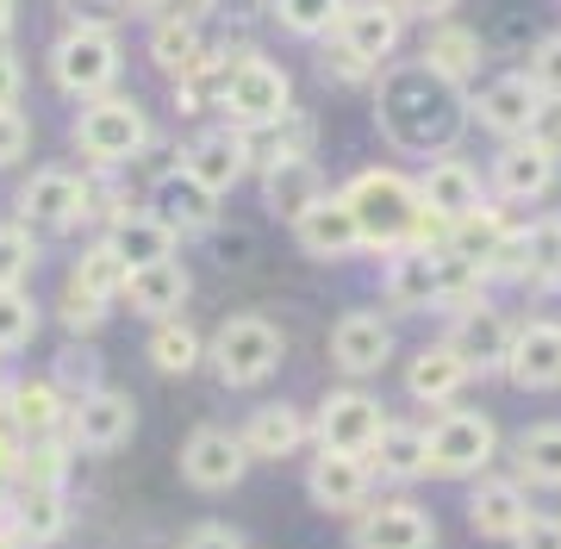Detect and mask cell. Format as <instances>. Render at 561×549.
Listing matches in <instances>:
<instances>
[{
    "mask_svg": "<svg viewBox=\"0 0 561 549\" xmlns=\"http://www.w3.org/2000/svg\"><path fill=\"white\" fill-rule=\"evenodd\" d=\"M468 113H474V101L443 76H431L424 62H393L375 88V119H381L387 144L405 157H443L468 131Z\"/></svg>",
    "mask_w": 561,
    "mask_h": 549,
    "instance_id": "cell-1",
    "label": "cell"
},
{
    "mask_svg": "<svg viewBox=\"0 0 561 549\" xmlns=\"http://www.w3.org/2000/svg\"><path fill=\"white\" fill-rule=\"evenodd\" d=\"M343 201L362 225V244H381V250H400L419 225V182H405L400 169H362L356 182L343 187Z\"/></svg>",
    "mask_w": 561,
    "mask_h": 549,
    "instance_id": "cell-2",
    "label": "cell"
},
{
    "mask_svg": "<svg viewBox=\"0 0 561 549\" xmlns=\"http://www.w3.org/2000/svg\"><path fill=\"white\" fill-rule=\"evenodd\" d=\"M206 356H213V375H219L225 387H256L280 368L287 338H280L268 319H256V312H238V319H225V325L213 331Z\"/></svg>",
    "mask_w": 561,
    "mask_h": 549,
    "instance_id": "cell-3",
    "label": "cell"
},
{
    "mask_svg": "<svg viewBox=\"0 0 561 549\" xmlns=\"http://www.w3.org/2000/svg\"><path fill=\"white\" fill-rule=\"evenodd\" d=\"M50 76H57L62 94L101 101L106 88L119 82V38H113V25H94V20L69 25L57 38V50H50Z\"/></svg>",
    "mask_w": 561,
    "mask_h": 549,
    "instance_id": "cell-4",
    "label": "cell"
},
{
    "mask_svg": "<svg viewBox=\"0 0 561 549\" xmlns=\"http://www.w3.org/2000/svg\"><path fill=\"white\" fill-rule=\"evenodd\" d=\"M424 437H431V474H443V481H474L500 456V425L468 407L437 412V425L424 431Z\"/></svg>",
    "mask_w": 561,
    "mask_h": 549,
    "instance_id": "cell-5",
    "label": "cell"
},
{
    "mask_svg": "<svg viewBox=\"0 0 561 549\" xmlns=\"http://www.w3.org/2000/svg\"><path fill=\"white\" fill-rule=\"evenodd\" d=\"M144 144H150V119H144L138 101H125V94H101L94 106H81L76 150L88 157V163H101V169L138 163Z\"/></svg>",
    "mask_w": 561,
    "mask_h": 549,
    "instance_id": "cell-6",
    "label": "cell"
},
{
    "mask_svg": "<svg viewBox=\"0 0 561 549\" xmlns=\"http://www.w3.org/2000/svg\"><path fill=\"white\" fill-rule=\"evenodd\" d=\"M225 113H231V125L238 131H268V125H280L287 113H294V82H287V69L268 57H243L238 69H231V82H225Z\"/></svg>",
    "mask_w": 561,
    "mask_h": 549,
    "instance_id": "cell-7",
    "label": "cell"
},
{
    "mask_svg": "<svg viewBox=\"0 0 561 549\" xmlns=\"http://www.w3.org/2000/svg\"><path fill=\"white\" fill-rule=\"evenodd\" d=\"M243 468H250V456H243V437H238V431L201 425L187 444H181V481H187V488H201V493L238 488Z\"/></svg>",
    "mask_w": 561,
    "mask_h": 549,
    "instance_id": "cell-8",
    "label": "cell"
},
{
    "mask_svg": "<svg viewBox=\"0 0 561 549\" xmlns=\"http://www.w3.org/2000/svg\"><path fill=\"white\" fill-rule=\"evenodd\" d=\"M131 431H138V407H131V393H119V387H94L88 400L69 407V444L76 449L106 456V449L131 444Z\"/></svg>",
    "mask_w": 561,
    "mask_h": 549,
    "instance_id": "cell-9",
    "label": "cell"
},
{
    "mask_svg": "<svg viewBox=\"0 0 561 549\" xmlns=\"http://www.w3.org/2000/svg\"><path fill=\"white\" fill-rule=\"evenodd\" d=\"M387 431V412L375 393H362V387H343L319 407V444L324 449H343V456H368L375 437Z\"/></svg>",
    "mask_w": 561,
    "mask_h": 549,
    "instance_id": "cell-10",
    "label": "cell"
},
{
    "mask_svg": "<svg viewBox=\"0 0 561 549\" xmlns=\"http://www.w3.org/2000/svg\"><path fill=\"white\" fill-rule=\"evenodd\" d=\"M306 493H312V506H324V512H362L368 493H375V468H368V456L319 449L312 468H306Z\"/></svg>",
    "mask_w": 561,
    "mask_h": 549,
    "instance_id": "cell-11",
    "label": "cell"
},
{
    "mask_svg": "<svg viewBox=\"0 0 561 549\" xmlns=\"http://www.w3.org/2000/svg\"><path fill=\"white\" fill-rule=\"evenodd\" d=\"M505 375H512V387H524V393H549V387H561V325L556 319H530V325L512 331Z\"/></svg>",
    "mask_w": 561,
    "mask_h": 549,
    "instance_id": "cell-12",
    "label": "cell"
},
{
    "mask_svg": "<svg viewBox=\"0 0 561 549\" xmlns=\"http://www.w3.org/2000/svg\"><path fill=\"white\" fill-rule=\"evenodd\" d=\"M356 549H437V518L412 500H381L356 518Z\"/></svg>",
    "mask_w": 561,
    "mask_h": 549,
    "instance_id": "cell-13",
    "label": "cell"
},
{
    "mask_svg": "<svg viewBox=\"0 0 561 549\" xmlns=\"http://www.w3.org/2000/svg\"><path fill=\"white\" fill-rule=\"evenodd\" d=\"M294 238H300L306 256H319V263H343V256H356V250H362V225H356V213H350L343 194H324V201H312L300 219H294Z\"/></svg>",
    "mask_w": 561,
    "mask_h": 549,
    "instance_id": "cell-14",
    "label": "cell"
},
{
    "mask_svg": "<svg viewBox=\"0 0 561 549\" xmlns=\"http://www.w3.org/2000/svg\"><path fill=\"white\" fill-rule=\"evenodd\" d=\"M20 213H25V225H50V231H62V225H76V219L94 213V187L81 182V175H69V169H44V175L25 182Z\"/></svg>",
    "mask_w": 561,
    "mask_h": 549,
    "instance_id": "cell-15",
    "label": "cell"
},
{
    "mask_svg": "<svg viewBox=\"0 0 561 549\" xmlns=\"http://www.w3.org/2000/svg\"><path fill=\"white\" fill-rule=\"evenodd\" d=\"M387 356H393V325H387L381 312H343L337 325H331V363L343 375H381Z\"/></svg>",
    "mask_w": 561,
    "mask_h": 549,
    "instance_id": "cell-16",
    "label": "cell"
},
{
    "mask_svg": "<svg viewBox=\"0 0 561 549\" xmlns=\"http://www.w3.org/2000/svg\"><path fill=\"white\" fill-rule=\"evenodd\" d=\"M400 7H387V0H356V7H343L337 20V44L350 50V57H362L368 69H381L393 50H400Z\"/></svg>",
    "mask_w": 561,
    "mask_h": 549,
    "instance_id": "cell-17",
    "label": "cell"
},
{
    "mask_svg": "<svg viewBox=\"0 0 561 549\" xmlns=\"http://www.w3.org/2000/svg\"><path fill=\"white\" fill-rule=\"evenodd\" d=\"M150 213H157L175 238H194V231H213V225H219V194L201 187L187 169H169V175L150 187Z\"/></svg>",
    "mask_w": 561,
    "mask_h": 549,
    "instance_id": "cell-18",
    "label": "cell"
},
{
    "mask_svg": "<svg viewBox=\"0 0 561 549\" xmlns=\"http://www.w3.org/2000/svg\"><path fill=\"white\" fill-rule=\"evenodd\" d=\"M468 525H474V537L518 544V530L530 525V500H524L518 481H505V474H481L474 493H468Z\"/></svg>",
    "mask_w": 561,
    "mask_h": 549,
    "instance_id": "cell-19",
    "label": "cell"
},
{
    "mask_svg": "<svg viewBox=\"0 0 561 549\" xmlns=\"http://www.w3.org/2000/svg\"><path fill=\"white\" fill-rule=\"evenodd\" d=\"M419 206L431 213V219H443V225H456V219H468V213H481V175L461 163V157H437V163L419 175Z\"/></svg>",
    "mask_w": 561,
    "mask_h": 549,
    "instance_id": "cell-20",
    "label": "cell"
},
{
    "mask_svg": "<svg viewBox=\"0 0 561 549\" xmlns=\"http://www.w3.org/2000/svg\"><path fill=\"white\" fill-rule=\"evenodd\" d=\"M537 113H542V94L530 88V76H500V82H486L481 101H474V119H481L486 131H500L505 144L530 138Z\"/></svg>",
    "mask_w": 561,
    "mask_h": 549,
    "instance_id": "cell-21",
    "label": "cell"
},
{
    "mask_svg": "<svg viewBox=\"0 0 561 549\" xmlns=\"http://www.w3.org/2000/svg\"><path fill=\"white\" fill-rule=\"evenodd\" d=\"M187 175L213 194H231L243 182V169H250V144H243L238 125H219V131H201V138L187 144Z\"/></svg>",
    "mask_w": 561,
    "mask_h": 549,
    "instance_id": "cell-22",
    "label": "cell"
},
{
    "mask_svg": "<svg viewBox=\"0 0 561 549\" xmlns=\"http://www.w3.org/2000/svg\"><path fill=\"white\" fill-rule=\"evenodd\" d=\"M561 175V157H549L537 138H518L505 144L500 157H493V187H500V201H542Z\"/></svg>",
    "mask_w": 561,
    "mask_h": 549,
    "instance_id": "cell-23",
    "label": "cell"
},
{
    "mask_svg": "<svg viewBox=\"0 0 561 549\" xmlns=\"http://www.w3.org/2000/svg\"><path fill=\"white\" fill-rule=\"evenodd\" d=\"M187 294H194V275H187V263L181 256H169V263H150V268H131V282H125V300H131V312H144V319H181V306H187Z\"/></svg>",
    "mask_w": 561,
    "mask_h": 549,
    "instance_id": "cell-24",
    "label": "cell"
},
{
    "mask_svg": "<svg viewBox=\"0 0 561 549\" xmlns=\"http://www.w3.org/2000/svg\"><path fill=\"white\" fill-rule=\"evenodd\" d=\"M468 375H474V368L461 363V350L443 338V344H424L419 356H412V368H405V393L424 400V407H443V400H456L461 387H468Z\"/></svg>",
    "mask_w": 561,
    "mask_h": 549,
    "instance_id": "cell-25",
    "label": "cell"
},
{
    "mask_svg": "<svg viewBox=\"0 0 561 549\" xmlns=\"http://www.w3.org/2000/svg\"><path fill=\"white\" fill-rule=\"evenodd\" d=\"M238 437H243V456H250V462H280V456H300L306 419H300V407H287V400H280V407H256Z\"/></svg>",
    "mask_w": 561,
    "mask_h": 549,
    "instance_id": "cell-26",
    "label": "cell"
},
{
    "mask_svg": "<svg viewBox=\"0 0 561 549\" xmlns=\"http://www.w3.org/2000/svg\"><path fill=\"white\" fill-rule=\"evenodd\" d=\"M7 530H13V544H32V549H44V544H57L62 530H69V506H62V488H32L25 481V493L7 506Z\"/></svg>",
    "mask_w": 561,
    "mask_h": 549,
    "instance_id": "cell-27",
    "label": "cell"
},
{
    "mask_svg": "<svg viewBox=\"0 0 561 549\" xmlns=\"http://www.w3.org/2000/svg\"><path fill=\"white\" fill-rule=\"evenodd\" d=\"M262 201L275 206L280 219H300L312 201H324V175L312 157H275L262 169Z\"/></svg>",
    "mask_w": 561,
    "mask_h": 549,
    "instance_id": "cell-28",
    "label": "cell"
},
{
    "mask_svg": "<svg viewBox=\"0 0 561 549\" xmlns=\"http://www.w3.org/2000/svg\"><path fill=\"white\" fill-rule=\"evenodd\" d=\"M7 419H13V431H20L25 444H38V437H50L57 425H69V400L57 393L50 375H44V381H13L7 387Z\"/></svg>",
    "mask_w": 561,
    "mask_h": 549,
    "instance_id": "cell-29",
    "label": "cell"
},
{
    "mask_svg": "<svg viewBox=\"0 0 561 549\" xmlns=\"http://www.w3.org/2000/svg\"><path fill=\"white\" fill-rule=\"evenodd\" d=\"M424 69H431V76H443V82L449 88H461V82H474V76H481V38H474V32H468V25H431V32H424Z\"/></svg>",
    "mask_w": 561,
    "mask_h": 549,
    "instance_id": "cell-30",
    "label": "cell"
},
{
    "mask_svg": "<svg viewBox=\"0 0 561 549\" xmlns=\"http://www.w3.org/2000/svg\"><path fill=\"white\" fill-rule=\"evenodd\" d=\"M387 300L400 306V312H431L443 306V268L431 250H400L393 268H387Z\"/></svg>",
    "mask_w": 561,
    "mask_h": 549,
    "instance_id": "cell-31",
    "label": "cell"
},
{
    "mask_svg": "<svg viewBox=\"0 0 561 549\" xmlns=\"http://www.w3.org/2000/svg\"><path fill=\"white\" fill-rule=\"evenodd\" d=\"M368 468L381 481H419V474H431V437H424V425H393L387 419V431L368 449Z\"/></svg>",
    "mask_w": 561,
    "mask_h": 549,
    "instance_id": "cell-32",
    "label": "cell"
},
{
    "mask_svg": "<svg viewBox=\"0 0 561 549\" xmlns=\"http://www.w3.org/2000/svg\"><path fill=\"white\" fill-rule=\"evenodd\" d=\"M449 344L461 350L468 368H505V350H512V325H505L493 306H468L449 331Z\"/></svg>",
    "mask_w": 561,
    "mask_h": 549,
    "instance_id": "cell-33",
    "label": "cell"
},
{
    "mask_svg": "<svg viewBox=\"0 0 561 549\" xmlns=\"http://www.w3.org/2000/svg\"><path fill=\"white\" fill-rule=\"evenodd\" d=\"M505 238H512V225L493 206H481V213H468V219H456L443 231V256H461V263H474L486 275V263L505 250Z\"/></svg>",
    "mask_w": 561,
    "mask_h": 549,
    "instance_id": "cell-34",
    "label": "cell"
},
{
    "mask_svg": "<svg viewBox=\"0 0 561 549\" xmlns=\"http://www.w3.org/2000/svg\"><path fill=\"white\" fill-rule=\"evenodd\" d=\"M106 244L125 256V268H150V263H169V256H175V231H169L157 213H125V219L106 231Z\"/></svg>",
    "mask_w": 561,
    "mask_h": 549,
    "instance_id": "cell-35",
    "label": "cell"
},
{
    "mask_svg": "<svg viewBox=\"0 0 561 549\" xmlns=\"http://www.w3.org/2000/svg\"><path fill=\"white\" fill-rule=\"evenodd\" d=\"M150 62H157L169 82H187L194 69L206 62V50H201V32H194V20H181V13H169V20L150 32Z\"/></svg>",
    "mask_w": 561,
    "mask_h": 549,
    "instance_id": "cell-36",
    "label": "cell"
},
{
    "mask_svg": "<svg viewBox=\"0 0 561 549\" xmlns=\"http://www.w3.org/2000/svg\"><path fill=\"white\" fill-rule=\"evenodd\" d=\"M125 282H131V268H125V256L113 244H94V250H81V263H76V275H69V287L76 294H88V300H101V306H113L125 294Z\"/></svg>",
    "mask_w": 561,
    "mask_h": 549,
    "instance_id": "cell-37",
    "label": "cell"
},
{
    "mask_svg": "<svg viewBox=\"0 0 561 549\" xmlns=\"http://www.w3.org/2000/svg\"><path fill=\"white\" fill-rule=\"evenodd\" d=\"M512 456H518V474H524V481H537V488H561V419H556V425L518 431Z\"/></svg>",
    "mask_w": 561,
    "mask_h": 549,
    "instance_id": "cell-38",
    "label": "cell"
},
{
    "mask_svg": "<svg viewBox=\"0 0 561 549\" xmlns=\"http://www.w3.org/2000/svg\"><path fill=\"white\" fill-rule=\"evenodd\" d=\"M150 363H157V375H194V368L206 363L201 331L187 325V319H162V325L150 331Z\"/></svg>",
    "mask_w": 561,
    "mask_h": 549,
    "instance_id": "cell-39",
    "label": "cell"
},
{
    "mask_svg": "<svg viewBox=\"0 0 561 549\" xmlns=\"http://www.w3.org/2000/svg\"><path fill=\"white\" fill-rule=\"evenodd\" d=\"M524 282H537V287L561 282V219L524 225Z\"/></svg>",
    "mask_w": 561,
    "mask_h": 549,
    "instance_id": "cell-40",
    "label": "cell"
},
{
    "mask_svg": "<svg viewBox=\"0 0 561 549\" xmlns=\"http://www.w3.org/2000/svg\"><path fill=\"white\" fill-rule=\"evenodd\" d=\"M268 13H275L294 38H324V32H337L343 0H268Z\"/></svg>",
    "mask_w": 561,
    "mask_h": 549,
    "instance_id": "cell-41",
    "label": "cell"
},
{
    "mask_svg": "<svg viewBox=\"0 0 561 549\" xmlns=\"http://www.w3.org/2000/svg\"><path fill=\"white\" fill-rule=\"evenodd\" d=\"M50 381H57V393L76 407V400H88V393L101 387V356H94L88 344H69L57 356V368H50Z\"/></svg>",
    "mask_w": 561,
    "mask_h": 549,
    "instance_id": "cell-42",
    "label": "cell"
},
{
    "mask_svg": "<svg viewBox=\"0 0 561 549\" xmlns=\"http://www.w3.org/2000/svg\"><path fill=\"white\" fill-rule=\"evenodd\" d=\"M32 268H38V238H32V225H0V294H7V287H25Z\"/></svg>",
    "mask_w": 561,
    "mask_h": 549,
    "instance_id": "cell-43",
    "label": "cell"
},
{
    "mask_svg": "<svg viewBox=\"0 0 561 549\" xmlns=\"http://www.w3.org/2000/svg\"><path fill=\"white\" fill-rule=\"evenodd\" d=\"M32 338H38V306H32L25 287H7V294H0V356L25 350Z\"/></svg>",
    "mask_w": 561,
    "mask_h": 549,
    "instance_id": "cell-44",
    "label": "cell"
},
{
    "mask_svg": "<svg viewBox=\"0 0 561 549\" xmlns=\"http://www.w3.org/2000/svg\"><path fill=\"white\" fill-rule=\"evenodd\" d=\"M530 88H537L542 101H561V32H549V38L530 44Z\"/></svg>",
    "mask_w": 561,
    "mask_h": 549,
    "instance_id": "cell-45",
    "label": "cell"
},
{
    "mask_svg": "<svg viewBox=\"0 0 561 549\" xmlns=\"http://www.w3.org/2000/svg\"><path fill=\"white\" fill-rule=\"evenodd\" d=\"M25 144H32V125H25V113H20V106H0V169L20 163Z\"/></svg>",
    "mask_w": 561,
    "mask_h": 549,
    "instance_id": "cell-46",
    "label": "cell"
},
{
    "mask_svg": "<svg viewBox=\"0 0 561 549\" xmlns=\"http://www.w3.org/2000/svg\"><path fill=\"white\" fill-rule=\"evenodd\" d=\"M319 76H324V82H343V88H350V82H368L375 69H368V62H362V57H350L343 44H337V50L324 44V57H319Z\"/></svg>",
    "mask_w": 561,
    "mask_h": 549,
    "instance_id": "cell-47",
    "label": "cell"
},
{
    "mask_svg": "<svg viewBox=\"0 0 561 549\" xmlns=\"http://www.w3.org/2000/svg\"><path fill=\"white\" fill-rule=\"evenodd\" d=\"M512 549H561V518H549V512H530V525L518 530V544Z\"/></svg>",
    "mask_w": 561,
    "mask_h": 549,
    "instance_id": "cell-48",
    "label": "cell"
},
{
    "mask_svg": "<svg viewBox=\"0 0 561 549\" xmlns=\"http://www.w3.org/2000/svg\"><path fill=\"white\" fill-rule=\"evenodd\" d=\"M106 319V306L101 300H88V294H76V287H69V300H62V325L69 331H94Z\"/></svg>",
    "mask_w": 561,
    "mask_h": 549,
    "instance_id": "cell-49",
    "label": "cell"
},
{
    "mask_svg": "<svg viewBox=\"0 0 561 549\" xmlns=\"http://www.w3.org/2000/svg\"><path fill=\"white\" fill-rule=\"evenodd\" d=\"M213 250H219V268H250L256 238H250V231H225V238H213Z\"/></svg>",
    "mask_w": 561,
    "mask_h": 549,
    "instance_id": "cell-50",
    "label": "cell"
},
{
    "mask_svg": "<svg viewBox=\"0 0 561 549\" xmlns=\"http://www.w3.org/2000/svg\"><path fill=\"white\" fill-rule=\"evenodd\" d=\"M530 138H537L549 157H561V101H542L537 125H530Z\"/></svg>",
    "mask_w": 561,
    "mask_h": 549,
    "instance_id": "cell-51",
    "label": "cell"
},
{
    "mask_svg": "<svg viewBox=\"0 0 561 549\" xmlns=\"http://www.w3.org/2000/svg\"><path fill=\"white\" fill-rule=\"evenodd\" d=\"M181 549H243V537L231 525H194Z\"/></svg>",
    "mask_w": 561,
    "mask_h": 549,
    "instance_id": "cell-52",
    "label": "cell"
},
{
    "mask_svg": "<svg viewBox=\"0 0 561 549\" xmlns=\"http://www.w3.org/2000/svg\"><path fill=\"white\" fill-rule=\"evenodd\" d=\"M20 88H25V69H20V57L0 44V106H20Z\"/></svg>",
    "mask_w": 561,
    "mask_h": 549,
    "instance_id": "cell-53",
    "label": "cell"
},
{
    "mask_svg": "<svg viewBox=\"0 0 561 549\" xmlns=\"http://www.w3.org/2000/svg\"><path fill=\"white\" fill-rule=\"evenodd\" d=\"M20 462H25V437L13 431V419H7V407H0V474H13Z\"/></svg>",
    "mask_w": 561,
    "mask_h": 549,
    "instance_id": "cell-54",
    "label": "cell"
},
{
    "mask_svg": "<svg viewBox=\"0 0 561 549\" xmlns=\"http://www.w3.org/2000/svg\"><path fill=\"white\" fill-rule=\"evenodd\" d=\"M393 7H400V20L412 13V20H424V25H443L456 13V0H393Z\"/></svg>",
    "mask_w": 561,
    "mask_h": 549,
    "instance_id": "cell-55",
    "label": "cell"
},
{
    "mask_svg": "<svg viewBox=\"0 0 561 549\" xmlns=\"http://www.w3.org/2000/svg\"><path fill=\"white\" fill-rule=\"evenodd\" d=\"M13 32V0H0V38Z\"/></svg>",
    "mask_w": 561,
    "mask_h": 549,
    "instance_id": "cell-56",
    "label": "cell"
},
{
    "mask_svg": "<svg viewBox=\"0 0 561 549\" xmlns=\"http://www.w3.org/2000/svg\"><path fill=\"white\" fill-rule=\"evenodd\" d=\"M0 549H20V544H13V530H0Z\"/></svg>",
    "mask_w": 561,
    "mask_h": 549,
    "instance_id": "cell-57",
    "label": "cell"
}]
</instances>
